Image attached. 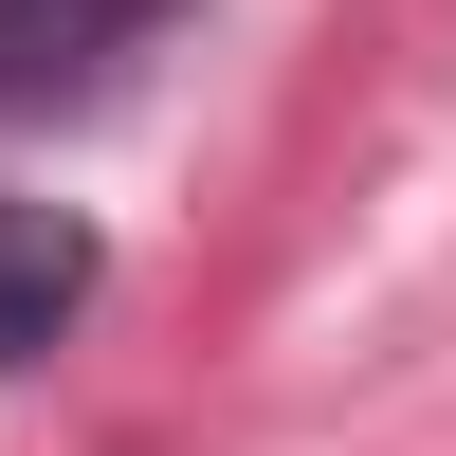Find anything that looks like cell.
Wrapping results in <instances>:
<instances>
[{
  "mask_svg": "<svg viewBox=\"0 0 456 456\" xmlns=\"http://www.w3.org/2000/svg\"><path fill=\"white\" fill-rule=\"evenodd\" d=\"M92 292V238H73L55 201H0V365L19 347H55V311Z\"/></svg>",
  "mask_w": 456,
  "mask_h": 456,
  "instance_id": "1",
  "label": "cell"
},
{
  "mask_svg": "<svg viewBox=\"0 0 456 456\" xmlns=\"http://www.w3.org/2000/svg\"><path fill=\"white\" fill-rule=\"evenodd\" d=\"M146 0H0V110H37V92H73V73L128 37Z\"/></svg>",
  "mask_w": 456,
  "mask_h": 456,
  "instance_id": "2",
  "label": "cell"
}]
</instances>
